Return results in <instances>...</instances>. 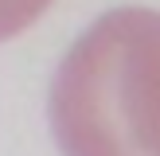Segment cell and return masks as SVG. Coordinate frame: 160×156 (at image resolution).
I'll list each match as a JSON object with an SVG mask.
<instances>
[{
    "label": "cell",
    "instance_id": "1",
    "mask_svg": "<svg viewBox=\"0 0 160 156\" xmlns=\"http://www.w3.org/2000/svg\"><path fill=\"white\" fill-rule=\"evenodd\" d=\"M62 156H160V12L98 16L51 82Z\"/></svg>",
    "mask_w": 160,
    "mask_h": 156
},
{
    "label": "cell",
    "instance_id": "2",
    "mask_svg": "<svg viewBox=\"0 0 160 156\" xmlns=\"http://www.w3.org/2000/svg\"><path fill=\"white\" fill-rule=\"evenodd\" d=\"M55 0H0V43L28 31Z\"/></svg>",
    "mask_w": 160,
    "mask_h": 156
}]
</instances>
